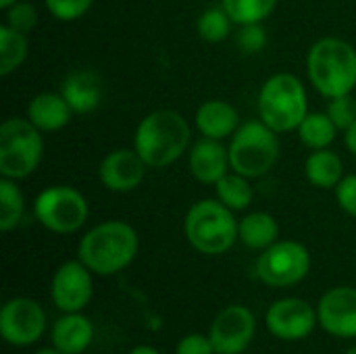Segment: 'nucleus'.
I'll list each match as a JSON object with an SVG mask.
<instances>
[{
	"label": "nucleus",
	"instance_id": "1",
	"mask_svg": "<svg viewBox=\"0 0 356 354\" xmlns=\"http://www.w3.org/2000/svg\"><path fill=\"white\" fill-rule=\"evenodd\" d=\"M140 240L125 221H104L92 227L77 246V259L96 275H115L138 257Z\"/></svg>",
	"mask_w": 356,
	"mask_h": 354
},
{
	"label": "nucleus",
	"instance_id": "2",
	"mask_svg": "<svg viewBox=\"0 0 356 354\" xmlns=\"http://www.w3.org/2000/svg\"><path fill=\"white\" fill-rule=\"evenodd\" d=\"M307 73L321 96H348L356 86L355 46L340 38L317 40L307 56Z\"/></svg>",
	"mask_w": 356,
	"mask_h": 354
},
{
	"label": "nucleus",
	"instance_id": "3",
	"mask_svg": "<svg viewBox=\"0 0 356 354\" xmlns=\"http://www.w3.org/2000/svg\"><path fill=\"white\" fill-rule=\"evenodd\" d=\"M190 125L175 111H154L146 115L134 136V148L148 167L161 169L175 163L188 148Z\"/></svg>",
	"mask_w": 356,
	"mask_h": 354
},
{
	"label": "nucleus",
	"instance_id": "4",
	"mask_svg": "<svg viewBox=\"0 0 356 354\" xmlns=\"http://www.w3.org/2000/svg\"><path fill=\"white\" fill-rule=\"evenodd\" d=\"M190 246L202 255L217 257L227 252L238 240V221L234 211L221 200H200L190 207L184 221Z\"/></svg>",
	"mask_w": 356,
	"mask_h": 354
},
{
	"label": "nucleus",
	"instance_id": "5",
	"mask_svg": "<svg viewBox=\"0 0 356 354\" xmlns=\"http://www.w3.org/2000/svg\"><path fill=\"white\" fill-rule=\"evenodd\" d=\"M307 115V92L296 75L275 73L263 83L259 92V117L273 131L298 129Z\"/></svg>",
	"mask_w": 356,
	"mask_h": 354
},
{
	"label": "nucleus",
	"instance_id": "6",
	"mask_svg": "<svg viewBox=\"0 0 356 354\" xmlns=\"http://www.w3.org/2000/svg\"><path fill=\"white\" fill-rule=\"evenodd\" d=\"M229 165L236 173L254 179L273 169L280 156V140L277 131H273L267 123L248 121L240 125L232 138L227 148Z\"/></svg>",
	"mask_w": 356,
	"mask_h": 354
},
{
	"label": "nucleus",
	"instance_id": "7",
	"mask_svg": "<svg viewBox=\"0 0 356 354\" xmlns=\"http://www.w3.org/2000/svg\"><path fill=\"white\" fill-rule=\"evenodd\" d=\"M44 154L40 129L25 117H10L0 125V173L8 179L29 177Z\"/></svg>",
	"mask_w": 356,
	"mask_h": 354
},
{
	"label": "nucleus",
	"instance_id": "8",
	"mask_svg": "<svg viewBox=\"0 0 356 354\" xmlns=\"http://www.w3.org/2000/svg\"><path fill=\"white\" fill-rule=\"evenodd\" d=\"M257 277L271 288H292L311 271V252L296 240H277L261 250L254 265Z\"/></svg>",
	"mask_w": 356,
	"mask_h": 354
},
{
	"label": "nucleus",
	"instance_id": "9",
	"mask_svg": "<svg viewBox=\"0 0 356 354\" xmlns=\"http://www.w3.org/2000/svg\"><path fill=\"white\" fill-rule=\"evenodd\" d=\"M33 213L48 232L75 234L88 221V200L75 188L52 186L38 194Z\"/></svg>",
	"mask_w": 356,
	"mask_h": 354
},
{
	"label": "nucleus",
	"instance_id": "10",
	"mask_svg": "<svg viewBox=\"0 0 356 354\" xmlns=\"http://www.w3.org/2000/svg\"><path fill=\"white\" fill-rule=\"evenodd\" d=\"M48 328L46 313L40 303L27 296H17L4 303L0 311V336L6 344L25 348L35 344Z\"/></svg>",
	"mask_w": 356,
	"mask_h": 354
},
{
	"label": "nucleus",
	"instance_id": "11",
	"mask_svg": "<svg viewBox=\"0 0 356 354\" xmlns=\"http://www.w3.org/2000/svg\"><path fill=\"white\" fill-rule=\"evenodd\" d=\"M267 330L273 338L284 342H300L309 338L319 325L317 309L302 298H280L265 315Z\"/></svg>",
	"mask_w": 356,
	"mask_h": 354
},
{
	"label": "nucleus",
	"instance_id": "12",
	"mask_svg": "<svg viewBox=\"0 0 356 354\" xmlns=\"http://www.w3.org/2000/svg\"><path fill=\"white\" fill-rule=\"evenodd\" d=\"M209 336L217 354H242L257 336V317L244 305H229L215 315Z\"/></svg>",
	"mask_w": 356,
	"mask_h": 354
},
{
	"label": "nucleus",
	"instance_id": "13",
	"mask_svg": "<svg viewBox=\"0 0 356 354\" xmlns=\"http://www.w3.org/2000/svg\"><path fill=\"white\" fill-rule=\"evenodd\" d=\"M94 294L92 271L79 261H65L52 275L50 296L54 307L60 313H79L83 311Z\"/></svg>",
	"mask_w": 356,
	"mask_h": 354
},
{
	"label": "nucleus",
	"instance_id": "14",
	"mask_svg": "<svg viewBox=\"0 0 356 354\" xmlns=\"http://www.w3.org/2000/svg\"><path fill=\"white\" fill-rule=\"evenodd\" d=\"M319 328L340 340L356 338V288L338 286L327 290L317 305Z\"/></svg>",
	"mask_w": 356,
	"mask_h": 354
},
{
	"label": "nucleus",
	"instance_id": "15",
	"mask_svg": "<svg viewBox=\"0 0 356 354\" xmlns=\"http://www.w3.org/2000/svg\"><path fill=\"white\" fill-rule=\"evenodd\" d=\"M146 163L138 154V150L129 148H119L108 152L98 169L100 182L106 190L111 192H131L136 190L144 175H146Z\"/></svg>",
	"mask_w": 356,
	"mask_h": 354
},
{
	"label": "nucleus",
	"instance_id": "16",
	"mask_svg": "<svg viewBox=\"0 0 356 354\" xmlns=\"http://www.w3.org/2000/svg\"><path fill=\"white\" fill-rule=\"evenodd\" d=\"M60 94L69 102L73 113H92L102 100V79L90 69L71 71L60 83Z\"/></svg>",
	"mask_w": 356,
	"mask_h": 354
},
{
	"label": "nucleus",
	"instance_id": "17",
	"mask_svg": "<svg viewBox=\"0 0 356 354\" xmlns=\"http://www.w3.org/2000/svg\"><path fill=\"white\" fill-rule=\"evenodd\" d=\"M52 346L65 354H81L94 342L92 321L79 313H63L50 330Z\"/></svg>",
	"mask_w": 356,
	"mask_h": 354
},
{
	"label": "nucleus",
	"instance_id": "18",
	"mask_svg": "<svg viewBox=\"0 0 356 354\" xmlns=\"http://www.w3.org/2000/svg\"><path fill=\"white\" fill-rule=\"evenodd\" d=\"M229 167V152L219 140L202 138L190 150V171L202 184H217Z\"/></svg>",
	"mask_w": 356,
	"mask_h": 354
},
{
	"label": "nucleus",
	"instance_id": "19",
	"mask_svg": "<svg viewBox=\"0 0 356 354\" xmlns=\"http://www.w3.org/2000/svg\"><path fill=\"white\" fill-rule=\"evenodd\" d=\"M196 127L204 138L223 140L238 129V111L225 100H207L196 111Z\"/></svg>",
	"mask_w": 356,
	"mask_h": 354
},
{
	"label": "nucleus",
	"instance_id": "20",
	"mask_svg": "<svg viewBox=\"0 0 356 354\" xmlns=\"http://www.w3.org/2000/svg\"><path fill=\"white\" fill-rule=\"evenodd\" d=\"M71 106L63 98V94H38L27 104V119L40 129V131H58L63 129L71 119Z\"/></svg>",
	"mask_w": 356,
	"mask_h": 354
},
{
	"label": "nucleus",
	"instance_id": "21",
	"mask_svg": "<svg viewBox=\"0 0 356 354\" xmlns=\"http://www.w3.org/2000/svg\"><path fill=\"white\" fill-rule=\"evenodd\" d=\"M280 238V225L273 215L257 211L238 221V240L250 250H265Z\"/></svg>",
	"mask_w": 356,
	"mask_h": 354
},
{
	"label": "nucleus",
	"instance_id": "22",
	"mask_svg": "<svg viewBox=\"0 0 356 354\" xmlns=\"http://www.w3.org/2000/svg\"><path fill=\"white\" fill-rule=\"evenodd\" d=\"M305 173L311 186L332 190L342 182V159L330 148L313 150L305 163Z\"/></svg>",
	"mask_w": 356,
	"mask_h": 354
},
{
	"label": "nucleus",
	"instance_id": "23",
	"mask_svg": "<svg viewBox=\"0 0 356 354\" xmlns=\"http://www.w3.org/2000/svg\"><path fill=\"white\" fill-rule=\"evenodd\" d=\"M336 131L338 127L327 113H309L298 125V136L302 144L313 150L327 148L336 140Z\"/></svg>",
	"mask_w": 356,
	"mask_h": 354
},
{
	"label": "nucleus",
	"instance_id": "24",
	"mask_svg": "<svg viewBox=\"0 0 356 354\" xmlns=\"http://www.w3.org/2000/svg\"><path fill=\"white\" fill-rule=\"evenodd\" d=\"M27 56V38L25 33L2 25L0 27V75L6 77L23 65Z\"/></svg>",
	"mask_w": 356,
	"mask_h": 354
},
{
	"label": "nucleus",
	"instance_id": "25",
	"mask_svg": "<svg viewBox=\"0 0 356 354\" xmlns=\"http://www.w3.org/2000/svg\"><path fill=\"white\" fill-rule=\"evenodd\" d=\"M217 198L232 211H244L252 202V188L248 177L240 173H225L217 184Z\"/></svg>",
	"mask_w": 356,
	"mask_h": 354
},
{
	"label": "nucleus",
	"instance_id": "26",
	"mask_svg": "<svg viewBox=\"0 0 356 354\" xmlns=\"http://www.w3.org/2000/svg\"><path fill=\"white\" fill-rule=\"evenodd\" d=\"M25 213V200L15 184V179L2 177L0 179V230L10 232L15 230Z\"/></svg>",
	"mask_w": 356,
	"mask_h": 354
},
{
	"label": "nucleus",
	"instance_id": "27",
	"mask_svg": "<svg viewBox=\"0 0 356 354\" xmlns=\"http://www.w3.org/2000/svg\"><path fill=\"white\" fill-rule=\"evenodd\" d=\"M275 4L277 0H223V8L238 25L263 23V19L273 13Z\"/></svg>",
	"mask_w": 356,
	"mask_h": 354
},
{
	"label": "nucleus",
	"instance_id": "28",
	"mask_svg": "<svg viewBox=\"0 0 356 354\" xmlns=\"http://www.w3.org/2000/svg\"><path fill=\"white\" fill-rule=\"evenodd\" d=\"M232 25H234V21H232L229 13L223 6H213V8H207L200 15L198 33H200L202 40L217 44V42H223L229 35Z\"/></svg>",
	"mask_w": 356,
	"mask_h": 354
},
{
	"label": "nucleus",
	"instance_id": "29",
	"mask_svg": "<svg viewBox=\"0 0 356 354\" xmlns=\"http://www.w3.org/2000/svg\"><path fill=\"white\" fill-rule=\"evenodd\" d=\"M4 10H6V25L21 33H29L38 23V13H35L33 4H29V2L17 0L15 4H10Z\"/></svg>",
	"mask_w": 356,
	"mask_h": 354
},
{
	"label": "nucleus",
	"instance_id": "30",
	"mask_svg": "<svg viewBox=\"0 0 356 354\" xmlns=\"http://www.w3.org/2000/svg\"><path fill=\"white\" fill-rule=\"evenodd\" d=\"M330 119L336 123L338 129L346 131L353 123L356 121V102L348 96H338V98H330L327 111Z\"/></svg>",
	"mask_w": 356,
	"mask_h": 354
},
{
	"label": "nucleus",
	"instance_id": "31",
	"mask_svg": "<svg viewBox=\"0 0 356 354\" xmlns=\"http://www.w3.org/2000/svg\"><path fill=\"white\" fill-rule=\"evenodd\" d=\"M238 46L242 52L246 54H254L261 52L267 44V29L263 27V23H248V25H240L238 31Z\"/></svg>",
	"mask_w": 356,
	"mask_h": 354
},
{
	"label": "nucleus",
	"instance_id": "32",
	"mask_svg": "<svg viewBox=\"0 0 356 354\" xmlns=\"http://www.w3.org/2000/svg\"><path fill=\"white\" fill-rule=\"evenodd\" d=\"M94 0H44L50 15H54L58 21H75L79 19Z\"/></svg>",
	"mask_w": 356,
	"mask_h": 354
},
{
	"label": "nucleus",
	"instance_id": "33",
	"mask_svg": "<svg viewBox=\"0 0 356 354\" xmlns=\"http://www.w3.org/2000/svg\"><path fill=\"white\" fill-rule=\"evenodd\" d=\"M175 354H217L209 334H188L177 340Z\"/></svg>",
	"mask_w": 356,
	"mask_h": 354
},
{
	"label": "nucleus",
	"instance_id": "34",
	"mask_svg": "<svg viewBox=\"0 0 356 354\" xmlns=\"http://www.w3.org/2000/svg\"><path fill=\"white\" fill-rule=\"evenodd\" d=\"M336 198L344 213L356 217V175L342 177V182L336 186Z\"/></svg>",
	"mask_w": 356,
	"mask_h": 354
},
{
	"label": "nucleus",
	"instance_id": "35",
	"mask_svg": "<svg viewBox=\"0 0 356 354\" xmlns=\"http://www.w3.org/2000/svg\"><path fill=\"white\" fill-rule=\"evenodd\" d=\"M344 144L353 154H356V121L344 131Z\"/></svg>",
	"mask_w": 356,
	"mask_h": 354
},
{
	"label": "nucleus",
	"instance_id": "36",
	"mask_svg": "<svg viewBox=\"0 0 356 354\" xmlns=\"http://www.w3.org/2000/svg\"><path fill=\"white\" fill-rule=\"evenodd\" d=\"M127 354H161L154 346H148V344H140V346H134Z\"/></svg>",
	"mask_w": 356,
	"mask_h": 354
},
{
	"label": "nucleus",
	"instance_id": "37",
	"mask_svg": "<svg viewBox=\"0 0 356 354\" xmlns=\"http://www.w3.org/2000/svg\"><path fill=\"white\" fill-rule=\"evenodd\" d=\"M33 354H65L60 353L58 348H54V346H50V348H40V351H35Z\"/></svg>",
	"mask_w": 356,
	"mask_h": 354
},
{
	"label": "nucleus",
	"instance_id": "38",
	"mask_svg": "<svg viewBox=\"0 0 356 354\" xmlns=\"http://www.w3.org/2000/svg\"><path fill=\"white\" fill-rule=\"evenodd\" d=\"M17 0H0V8H8L10 4H15Z\"/></svg>",
	"mask_w": 356,
	"mask_h": 354
},
{
	"label": "nucleus",
	"instance_id": "39",
	"mask_svg": "<svg viewBox=\"0 0 356 354\" xmlns=\"http://www.w3.org/2000/svg\"><path fill=\"white\" fill-rule=\"evenodd\" d=\"M344 354H356V346H350V348H348Z\"/></svg>",
	"mask_w": 356,
	"mask_h": 354
}]
</instances>
